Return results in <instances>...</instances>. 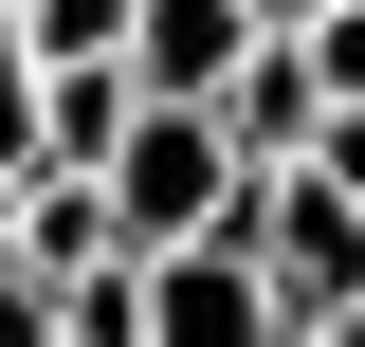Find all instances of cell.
Returning <instances> with one entry per match:
<instances>
[{
  "label": "cell",
  "instance_id": "6da1fadb",
  "mask_svg": "<svg viewBox=\"0 0 365 347\" xmlns=\"http://www.w3.org/2000/svg\"><path fill=\"white\" fill-rule=\"evenodd\" d=\"M237 274H256L274 347H365V129L256 183V219H237Z\"/></svg>",
  "mask_w": 365,
  "mask_h": 347
},
{
  "label": "cell",
  "instance_id": "7a4b0ae2",
  "mask_svg": "<svg viewBox=\"0 0 365 347\" xmlns=\"http://www.w3.org/2000/svg\"><path fill=\"white\" fill-rule=\"evenodd\" d=\"M91 219H110V256H237V219H256V183L220 165V129L201 110H128L110 129V165H91Z\"/></svg>",
  "mask_w": 365,
  "mask_h": 347
},
{
  "label": "cell",
  "instance_id": "3957f363",
  "mask_svg": "<svg viewBox=\"0 0 365 347\" xmlns=\"http://www.w3.org/2000/svg\"><path fill=\"white\" fill-rule=\"evenodd\" d=\"M237 0H128V37H110V91L128 110H220V74H237Z\"/></svg>",
  "mask_w": 365,
  "mask_h": 347
},
{
  "label": "cell",
  "instance_id": "277c9868",
  "mask_svg": "<svg viewBox=\"0 0 365 347\" xmlns=\"http://www.w3.org/2000/svg\"><path fill=\"white\" fill-rule=\"evenodd\" d=\"M146 347H274L237 256H146Z\"/></svg>",
  "mask_w": 365,
  "mask_h": 347
},
{
  "label": "cell",
  "instance_id": "5b68a950",
  "mask_svg": "<svg viewBox=\"0 0 365 347\" xmlns=\"http://www.w3.org/2000/svg\"><path fill=\"white\" fill-rule=\"evenodd\" d=\"M0 37L37 55V74H110V37H128V0H19Z\"/></svg>",
  "mask_w": 365,
  "mask_h": 347
},
{
  "label": "cell",
  "instance_id": "8992f818",
  "mask_svg": "<svg viewBox=\"0 0 365 347\" xmlns=\"http://www.w3.org/2000/svg\"><path fill=\"white\" fill-rule=\"evenodd\" d=\"M55 347H146V274H128V256L73 274V293H55Z\"/></svg>",
  "mask_w": 365,
  "mask_h": 347
},
{
  "label": "cell",
  "instance_id": "52a82bcc",
  "mask_svg": "<svg viewBox=\"0 0 365 347\" xmlns=\"http://www.w3.org/2000/svg\"><path fill=\"white\" fill-rule=\"evenodd\" d=\"M256 37H329V19H365V0H237Z\"/></svg>",
  "mask_w": 365,
  "mask_h": 347
},
{
  "label": "cell",
  "instance_id": "ba28073f",
  "mask_svg": "<svg viewBox=\"0 0 365 347\" xmlns=\"http://www.w3.org/2000/svg\"><path fill=\"white\" fill-rule=\"evenodd\" d=\"M0 347H55V293H19V274H0Z\"/></svg>",
  "mask_w": 365,
  "mask_h": 347
}]
</instances>
